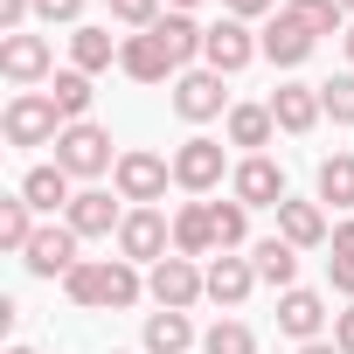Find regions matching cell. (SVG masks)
Returning <instances> with one entry per match:
<instances>
[{"label": "cell", "instance_id": "1", "mask_svg": "<svg viewBox=\"0 0 354 354\" xmlns=\"http://www.w3.org/2000/svg\"><path fill=\"white\" fill-rule=\"evenodd\" d=\"M63 292H70V306H84V313H125V306L146 299V278H139V264H125V257H84V264L63 278Z\"/></svg>", "mask_w": 354, "mask_h": 354}, {"label": "cell", "instance_id": "2", "mask_svg": "<svg viewBox=\"0 0 354 354\" xmlns=\"http://www.w3.org/2000/svg\"><path fill=\"white\" fill-rule=\"evenodd\" d=\"M167 181H174V160H160V153H146V146H125L118 167H111V188H118V202H132V209H160V202H167Z\"/></svg>", "mask_w": 354, "mask_h": 354}, {"label": "cell", "instance_id": "3", "mask_svg": "<svg viewBox=\"0 0 354 354\" xmlns=\"http://www.w3.org/2000/svg\"><path fill=\"white\" fill-rule=\"evenodd\" d=\"M56 167L70 174V181H97V174H111V167H118V153H111V132H104L97 118H77V125H63V139H56Z\"/></svg>", "mask_w": 354, "mask_h": 354}, {"label": "cell", "instance_id": "4", "mask_svg": "<svg viewBox=\"0 0 354 354\" xmlns=\"http://www.w3.org/2000/svg\"><path fill=\"white\" fill-rule=\"evenodd\" d=\"M0 132H8V146H56L63 139V111L49 91H15L8 111H0Z\"/></svg>", "mask_w": 354, "mask_h": 354}, {"label": "cell", "instance_id": "5", "mask_svg": "<svg viewBox=\"0 0 354 354\" xmlns=\"http://www.w3.org/2000/svg\"><path fill=\"white\" fill-rule=\"evenodd\" d=\"M223 174H236L230 160H223V139H181V146H174V188H181V195H216L223 188Z\"/></svg>", "mask_w": 354, "mask_h": 354}, {"label": "cell", "instance_id": "6", "mask_svg": "<svg viewBox=\"0 0 354 354\" xmlns=\"http://www.w3.org/2000/svg\"><path fill=\"white\" fill-rule=\"evenodd\" d=\"M146 299L167 306V313H188L195 299H209V264H195V257H160V264L146 271Z\"/></svg>", "mask_w": 354, "mask_h": 354}, {"label": "cell", "instance_id": "7", "mask_svg": "<svg viewBox=\"0 0 354 354\" xmlns=\"http://www.w3.org/2000/svg\"><path fill=\"white\" fill-rule=\"evenodd\" d=\"M77 243H84V236H77L70 223H42V230H35V243L21 250V271H28V278H42V285H56V278H70V271L84 264V257H77Z\"/></svg>", "mask_w": 354, "mask_h": 354}, {"label": "cell", "instance_id": "8", "mask_svg": "<svg viewBox=\"0 0 354 354\" xmlns=\"http://www.w3.org/2000/svg\"><path fill=\"white\" fill-rule=\"evenodd\" d=\"M0 77H8L15 91H35V84H49L56 77V49H49V35H0Z\"/></svg>", "mask_w": 354, "mask_h": 354}, {"label": "cell", "instance_id": "9", "mask_svg": "<svg viewBox=\"0 0 354 354\" xmlns=\"http://www.w3.org/2000/svg\"><path fill=\"white\" fill-rule=\"evenodd\" d=\"M118 257H125V264H160V257H174V223H167L160 209H125V223H118Z\"/></svg>", "mask_w": 354, "mask_h": 354}, {"label": "cell", "instance_id": "10", "mask_svg": "<svg viewBox=\"0 0 354 354\" xmlns=\"http://www.w3.org/2000/svg\"><path fill=\"white\" fill-rule=\"evenodd\" d=\"M264 49H257V35H250V21H236V15H223L216 28H209V42H202V63L216 70V77H236V70H250Z\"/></svg>", "mask_w": 354, "mask_h": 354}, {"label": "cell", "instance_id": "11", "mask_svg": "<svg viewBox=\"0 0 354 354\" xmlns=\"http://www.w3.org/2000/svg\"><path fill=\"white\" fill-rule=\"evenodd\" d=\"M230 195H236L243 209H278V202H285V167H278L271 153H243L236 174H230Z\"/></svg>", "mask_w": 354, "mask_h": 354}, {"label": "cell", "instance_id": "12", "mask_svg": "<svg viewBox=\"0 0 354 354\" xmlns=\"http://www.w3.org/2000/svg\"><path fill=\"white\" fill-rule=\"evenodd\" d=\"M174 111L188 125H209V118H230V91L216 70H181L174 77Z\"/></svg>", "mask_w": 354, "mask_h": 354}, {"label": "cell", "instance_id": "13", "mask_svg": "<svg viewBox=\"0 0 354 354\" xmlns=\"http://www.w3.org/2000/svg\"><path fill=\"white\" fill-rule=\"evenodd\" d=\"M271 118H278V132H292V139H306L319 118H326V104H319V84H278L271 97Z\"/></svg>", "mask_w": 354, "mask_h": 354}, {"label": "cell", "instance_id": "14", "mask_svg": "<svg viewBox=\"0 0 354 354\" xmlns=\"http://www.w3.org/2000/svg\"><path fill=\"white\" fill-rule=\"evenodd\" d=\"M15 195H21L35 216H63V209L77 202V181H70L56 160H42V167H28V174H21V188H15Z\"/></svg>", "mask_w": 354, "mask_h": 354}, {"label": "cell", "instance_id": "15", "mask_svg": "<svg viewBox=\"0 0 354 354\" xmlns=\"http://www.w3.org/2000/svg\"><path fill=\"white\" fill-rule=\"evenodd\" d=\"M333 313H326V299L313 292V285H292V292H278V333H292L299 347L306 340H319V326H326Z\"/></svg>", "mask_w": 354, "mask_h": 354}, {"label": "cell", "instance_id": "16", "mask_svg": "<svg viewBox=\"0 0 354 354\" xmlns=\"http://www.w3.org/2000/svg\"><path fill=\"white\" fill-rule=\"evenodd\" d=\"M278 236L292 243V250H319V243H333V223H326V209L319 202H278Z\"/></svg>", "mask_w": 354, "mask_h": 354}, {"label": "cell", "instance_id": "17", "mask_svg": "<svg viewBox=\"0 0 354 354\" xmlns=\"http://www.w3.org/2000/svg\"><path fill=\"white\" fill-rule=\"evenodd\" d=\"M250 292H257V264H250V257H236V250L209 257V299H216L223 313H236Z\"/></svg>", "mask_w": 354, "mask_h": 354}, {"label": "cell", "instance_id": "18", "mask_svg": "<svg viewBox=\"0 0 354 354\" xmlns=\"http://www.w3.org/2000/svg\"><path fill=\"white\" fill-rule=\"evenodd\" d=\"M63 223L77 230V236H118V223H125V209L104 195V188H77V202L63 209Z\"/></svg>", "mask_w": 354, "mask_h": 354}, {"label": "cell", "instance_id": "19", "mask_svg": "<svg viewBox=\"0 0 354 354\" xmlns=\"http://www.w3.org/2000/svg\"><path fill=\"white\" fill-rule=\"evenodd\" d=\"M223 243H216V216H209V202H188V209H174V257H216Z\"/></svg>", "mask_w": 354, "mask_h": 354}, {"label": "cell", "instance_id": "20", "mask_svg": "<svg viewBox=\"0 0 354 354\" xmlns=\"http://www.w3.org/2000/svg\"><path fill=\"white\" fill-rule=\"evenodd\" d=\"M118 70H125L132 84H167V77H181V70H174V56H167L153 35H125V42H118Z\"/></svg>", "mask_w": 354, "mask_h": 354}, {"label": "cell", "instance_id": "21", "mask_svg": "<svg viewBox=\"0 0 354 354\" xmlns=\"http://www.w3.org/2000/svg\"><path fill=\"white\" fill-rule=\"evenodd\" d=\"M313 42L319 35H306L292 15H278V21H264V35H257V49H264V63H278V70H299L306 56H313Z\"/></svg>", "mask_w": 354, "mask_h": 354}, {"label": "cell", "instance_id": "22", "mask_svg": "<svg viewBox=\"0 0 354 354\" xmlns=\"http://www.w3.org/2000/svg\"><path fill=\"white\" fill-rule=\"evenodd\" d=\"M146 35H153V42H160V49L174 56V70H181L188 56H202V42H209V28H202L195 15H174V8H167V15H160V21L146 28Z\"/></svg>", "mask_w": 354, "mask_h": 354}, {"label": "cell", "instance_id": "23", "mask_svg": "<svg viewBox=\"0 0 354 354\" xmlns=\"http://www.w3.org/2000/svg\"><path fill=\"white\" fill-rule=\"evenodd\" d=\"M139 347H146V354H188V347H195V319L160 306V313H146V326H139Z\"/></svg>", "mask_w": 354, "mask_h": 354}, {"label": "cell", "instance_id": "24", "mask_svg": "<svg viewBox=\"0 0 354 354\" xmlns=\"http://www.w3.org/2000/svg\"><path fill=\"white\" fill-rule=\"evenodd\" d=\"M111 63H118V42H111V28H104V21H84V28H70V70L97 77V70H111Z\"/></svg>", "mask_w": 354, "mask_h": 354}, {"label": "cell", "instance_id": "25", "mask_svg": "<svg viewBox=\"0 0 354 354\" xmlns=\"http://www.w3.org/2000/svg\"><path fill=\"white\" fill-rule=\"evenodd\" d=\"M250 264H257V285H271V292H292V285H299V250H292L285 236L250 243Z\"/></svg>", "mask_w": 354, "mask_h": 354}, {"label": "cell", "instance_id": "26", "mask_svg": "<svg viewBox=\"0 0 354 354\" xmlns=\"http://www.w3.org/2000/svg\"><path fill=\"white\" fill-rule=\"evenodd\" d=\"M223 132H230V146H243V153H264V146H271V132H278V118H271V104H230Z\"/></svg>", "mask_w": 354, "mask_h": 354}, {"label": "cell", "instance_id": "27", "mask_svg": "<svg viewBox=\"0 0 354 354\" xmlns=\"http://www.w3.org/2000/svg\"><path fill=\"white\" fill-rule=\"evenodd\" d=\"M313 202L354 216V153H326V160H319V195H313Z\"/></svg>", "mask_w": 354, "mask_h": 354}, {"label": "cell", "instance_id": "28", "mask_svg": "<svg viewBox=\"0 0 354 354\" xmlns=\"http://www.w3.org/2000/svg\"><path fill=\"white\" fill-rule=\"evenodd\" d=\"M49 97H56V111H63V125H77V118H91V77L84 70H56L49 77Z\"/></svg>", "mask_w": 354, "mask_h": 354}, {"label": "cell", "instance_id": "29", "mask_svg": "<svg viewBox=\"0 0 354 354\" xmlns=\"http://www.w3.org/2000/svg\"><path fill=\"white\" fill-rule=\"evenodd\" d=\"M35 230H42V223H35V209H28L21 195L0 202V250H15V257H21V250L35 243Z\"/></svg>", "mask_w": 354, "mask_h": 354}, {"label": "cell", "instance_id": "30", "mask_svg": "<svg viewBox=\"0 0 354 354\" xmlns=\"http://www.w3.org/2000/svg\"><path fill=\"white\" fill-rule=\"evenodd\" d=\"M285 15H292L306 35H347V28H340V15H347L340 0H285Z\"/></svg>", "mask_w": 354, "mask_h": 354}, {"label": "cell", "instance_id": "31", "mask_svg": "<svg viewBox=\"0 0 354 354\" xmlns=\"http://www.w3.org/2000/svg\"><path fill=\"white\" fill-rule=\"evenodd\" d=\"M209 216H216V243L223 250H243L250 243V209L230 195V202H209Z\"/></svg>", "mask_w": 354, "mask_h": 354}, {"label": "cell", "instance_id": "32", "mask_svg": "<svg viewBox=\"0 0 354 354\" xmlns=\"http://www.w3.org/2000/svg\"><path fill=\"white\" fill-rule=\"evenodd\" d=\"M202 354H257V333H250L243 319H216V326L202 333Z\"/></svg>", "mask_w": 354, "mask_h": 354}, {"label": "cell", "instance_id": "33", "mask_svg": "<svg viewBox=\"0 0 354 354\" xmlns=\"http://www.w3.org/2000/svg\"><path fill=\"white\" fill-rule=\"evenodd\" d=\"M319 104H326V118H333V125H354V70L326 77V84H319Z\"/></svg>", "mask_w": 354, "mask_h": 354}, {"label": "cell", "instance_id": "34", "mask_svg": "<svg viewBox=\"0 0 354 354\" xmlns=\"http://www.w3.org/2000/svg\"><path fill=\"white\" fill-rule=\"evenodd\" d=\"M104 8H111V21L132 28V35H146V28L160 21V0H104Z\"/></svg>", "mask_w": 354, "mask_h": 354}, {"label": "cell", "instance_id": "35", "mask_svg": "<svg viewBox=\"0 0 354 354\" xmlns=\"http://www.w3.org/2000/svg\"><path fill=\"white\" fill-rule=\"evenodd\" d=\"M35 21H49V28H84V0H35Z\"/></svg>", "mask_w": 354, "mask_h": 354}, {"label": "cell", "instance_id": "36", "mask_svg": "<svg viewBox=\"0 0 354 354\" xmlns=\"http://www.w3.org/2000/svg\"><path fill=\"white\" fill-rule=\"evenodd\" d=\"M28 15H35V0H0V35H21Z\"/></svg>", "mask_w": 354, "mask_h": 354}, {"label": "cell", "instance_id": "37", "mask_svg": "<svg viewBox=\"0 0 354 354\" xmlns=\"http://www.w3.org/2000/svg\"><path fill=\"white\" fill-rule=\"evenodd\" d=\"M333 347H340V354H354V299L333 313Z\"/></svg>", "mask_w": 354, "mask_h": 354}, {"label": "cell", "instance_id": "38", "mask_svg": "<svg viewBox=\"0 0 354 354\" xmlns=\"http://www.w3.org/2000/svg\"><path fill=\"white\" fill-rule=\"evenodd\" d=\"M326 250H333V257H347V264H354V216H347V223H333V243H326Z\"/></svg>", "mask_w": 354, "mask_h": 354}, {"label": "cell", "instance_id": "39", "mask_svg": "<svg viewBox=\"0 0 354 354\" xmlns=\"http://www.w3.org/2000/svg\"><path fill=\"white\" fill-rule=\"evenodd\" d=\"M223 15H236V21H257V15H271V0H223Z\"/></svg>", "mask_w": 354, "mask_h": 354}, {"label": "cell", "instance_id": "40", "mask_svg": "<svg viewBox=\"0 0 354 354\" xmlns=\"http://www.w3.org/2000/svg\"><path fill=\"white\" fill-rule=\"evenodd\" d=\"M299 354H340V347H333V340H306Z\"/></svg>", "mask_w": 354, "mask_h": 354}, {"label": "cell", "instance_id": "41", "mask_svg": "<svg viewBox=\"0 0 354 354\" xmlns=\"http://www.w3.org/2000/svg\"><path fill=\"white\" fill-rule=\"evenodd\" d=\"M167 8H174V15H195V8H202V0H167Z\"/></svg>", "mask_w": 354, "mask_h": 354}, {"label": "cell", "instance_id": "42", "mask_svg": "<svg viewBox=\"0 0 354 354\" xmlns=\"http://www.w3.org/2000/svg\"><path fill=\"white\" fill-rule=\"evenodd\" d=\"M340 42H347V70H354V28H347V35H340Z\"/></svg>", "mask_w": 354, "mask_h": 354}, {"label": "cell", "instance_id": "43", "mask_svg": "<svg viewBox=\"0 0 354 354\" xmlns=\"http://www.w3.org/2000/svg\"><path fill=\"white\" fill-rule=\"evenodd\" d=\"M8 354H35V347H21V340H15V347H8Z\"/></svg>", "mask_w": 354, "mask_h": 354}, {"label": "cell", "instance_id": "44", "mask_svg": "<svg viewBox=\"0 0 354 354\" xmlns=\"http://www.w3.org/2000/svg\"><path fill=\"white\" fill-rule=\"evenodd\" d=\"M340 8H347V15H354V0H340Z\"/></svg>", "mask_w": 354, "mask_h": 354}]
</instances>
